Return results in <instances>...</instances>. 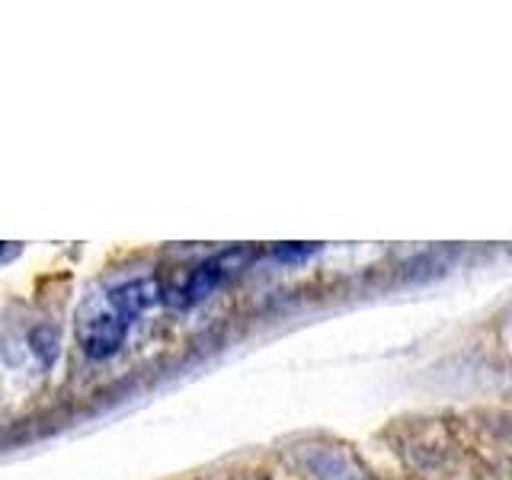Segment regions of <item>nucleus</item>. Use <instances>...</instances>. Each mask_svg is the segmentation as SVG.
Masks as SVG:
<instances>
[{
	"label": "nucleus",
	"instance_id": "1",
	"mask_svg": "<svg viewBox=\"0 0 512 480\" xmlns=\"http://www.w3.org/2000/svg\"><path fill=\"white\" fill-rule=\"evenodd\" d=\"M128 327L132 320L119 314L106 295L84 301V308L77 311V343L87 359H109L112 352H119Z\"/></svg>",
	"mask_w": 512,
	"mask_h": 480
},
{
	"label": "nucleus",
	"instance_id": "2",
	"mask_svg": "<svg viewBox=\"0 0 512 480\" xmlns=\"http://www.w3.org/2000/svg\"><path fill=\"white\" fill-rule=\"evenodd\" d=\"M256 256H260V247H253V244H237V247L215 253L212 260L199 263L189 272V279L183 282V288H176L170 304L173 308H192V304L205 301L218 285H224L231 276H237V272H244Z\"/></svg>",
	"mask_w": 512,
	"mask_h": 480
},
{
	"label": "nucleus",
	"instance_id": "3",
	"mask_svg": "<svg viewBox=\"0 0 512 480\" xmlns=\"http://www.w3.org/2000/svg\"><path fill=\"white\" fill-rule=\"evenodd\" d=\"M160 282L144 276V279H132V282H122L116 288H109L106 298L116 304V311L125 314L128 320H135L138 314H144L148 308H154V304L160 301Z\"/></svg>",
	"mask_w": 512,
	"mask_h": 480
},
{
	"label": "nucleus",
	"instance_id": "4",
	"mask_svg": "<svg viewBox=\"0 0 512 480\" xmlns=\"http://www.w3.org/2000/svg\"><path fill=\"white\" fill-rule=\"evenodd\" d=\"M317 253V244H279L272 250L276 260H285V263H295V260H304V256Z\"/></svg>",
	"mask_w": 512,
	"mask_h": 480
},
{
	"label": "nucleus",
	"instance_id": "5",
	"mask_svg": "<svg viewBox=\"0 0 512 480\" xmlns=\"http://www.w3.org/2000/svg\"><path fill=\"white\" fill-rule=\"evenodd\" d=\"M4 253H7V250H4V247H0V256H4Z\"/></svg>",
	"mask_w": 512,
	"mask_h": 480
}]
</instances>
